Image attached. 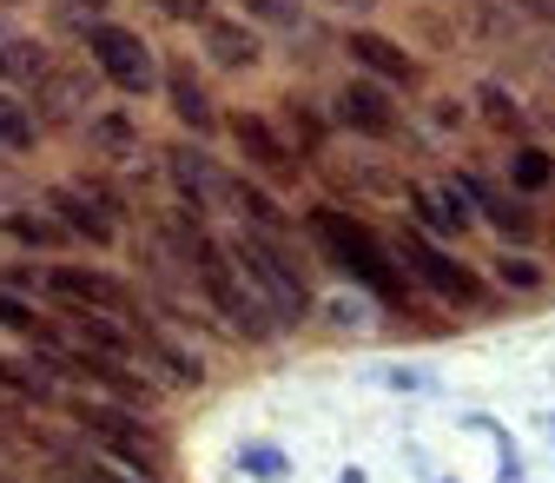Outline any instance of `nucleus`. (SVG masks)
Instances as JSON below:
<instances>
[{
    "label": "nucleus",
    "mask_w": 555,
    "mask_h": 483,
    "mask_svg": "<svg viewBox=\"0 0 555 483\" xmlns=\"http://www.w3.org/2000/svg\"><path fill=\"white\" fill-rule=\"evenodd\" d=\"M305 232H311V245H318L351 285H364V292L384 298L390 312L410 305V271L397 265L390 239H377L371 226H358L351 213H344V205H311V213H305Z\"/></svg>",
    "instance_id": "1"
},
{
    "label": "nucleus",
    "mask_w": 555,
    "mask_h": 483,
    "mask_svg": "<svg viewBox=\"0 0 555 483\" xmlns=\"http://www.w3.org/2000/svg\"><path fill=\"white\" fill-rule=\"evenodd\" d=\"M232 258H238V271L251 279V292L271 305V318H278V325H298V318H311V312H318V298H311V285H305V271L292 265V252L278 245L271 232L238 226V232H232Z\"/></svg>",
    "instance_id": "2"
},
{
    "label": "nucleus",
    "mask_w": 555,
    "mask_h": 483,
    "mask_svg": "<svg viewBox=\"0 0 555 483\" xmlns=\"http://www.w3.org/2000/svg\"><path fill=\"white\" fill-rule=\"evenodd\" d=\"M390 252H397V265L410 271L424 292H437L443 305H456V312H482L490 305V285H482V271H469L456 252H443L430 232H416V226H403V232H390Z\"/></svg>",
    "instance_id": "3"
},
{
    "label": "nucleus",
    "mask_w": 555,
    "mask_h": 483,
    "mask_svg": "<svg viewBox=\"0 0 555 483\" xmlns=\"http://www.w3.org/2000/svg\"><path fill=\"white\" fill-rule=\"evenodd\" d=\"M192 271H198L205 298H212V312L232 325V338H238V344H271L278 331H285V325L271 318V305L251 292V279H245V271H238V265H225V252H219V245H205Z\"/></svg>",
    "instance_id": "4"
},
{
    "label": "nucleus",
    "mask_w": 555,
    "mask_h": 483,
    "mask_svg": "<svg viewBox=\"0 0 555 483\" xmlns=\"http://www.w3.org/2000/svg\"><path fill=\"white\" fill-rule=\"evenodd\" d=\"M87 53H93V66H100V80H113L126 100H146V93L159 87V60H153V47L139 40L132 27H119V21H100V27L87 34Z\"/></svg>",
    "instance_id": "5"
},
{
    "label": "nucleus",
    "mask_w": 555,
    "mask_h": 483,
    "mask_svg": "<svg viewBox=\"0 0 555 483\" xmlns=\"http://www.w3.org/2000/svg\"><path fill=\"white\" fill-rule=\"evenodd\" d=\"M225 132H232L238 160H245L258 179H278V186H292V179H298V147L285 140V132H278V119H264V113L238 106V113L225 119Z\"/></svg>",
    "instance_id": "6"
},
{
    "label": "nucleus",
    "mask_w": 555,
    "mask_h": 483,
    "mask_svg": "<svg viewBox=\"0 0 555 483\" xmlns=\"http://www.w3.org/2000/svg\"><path fill=\"white\" fill-rule=\"evenodd\" d=\"M450 186L463 192L469 213L490 219V232H496L503 245H516V252H522V245H535V239H542V219L529 213V199H522V192H496L490 179H476V173H456Z\"/></svg>",
    "instance_id": "7"
},
{
    "label": "nucleus",
    "mask_w": 555,
    "mask_h": 483,
    "mask_svg": "<svg viewBox=\"0 0 555 483\" xmlns=\"http://www.w3.org/2000/svg\"><path fill=\"white\" fill-rule=\"evenodd\" d=\"M159 173H166V186L179 192V205H198V213H212V205H225V166L205 153V147H166V160H159Z\"/></svg>",
    "instance_id": "8"
},
{
    "label": "nucleus",
    "mask_w": 555,
    "mask_h": 483,
    "mask_svg": "<svg viewBox=\"0 0 555 483\" xmlns=\"http://www.w3.org/2000/svg\"><path fill=\"white\" fill-rule=\"evenodd\" d=\"M159 87H166V100H172V113H179V126L192 132V140H212V132H219V113H212V93H205L198 66H192L185 53H172V60L159 66Z\"/></svg>",
    "instance_id": "9"
},
{
    "label": "nucleus",
    "mask_w": 555,
    "mask_h": 483,
    "mask_svg": "<svg viewBox=\"0 0 555 483\" xmlns=\"http://www.w3.org/2000/svg\"><path fill=\"white\" fill-rule=\"evenodd\" d=\"M337 119L351 132H364V140H390V132H397V93L384 80L358 74V80H344V93H337Z\"/></svg>",
    "instance_id": "10"
},
{
    "label": "nucleus",
    "mask_w": 555,
    "mask_h": 483,
    "mask_svg": "<svg viewBox=\"0 0 555 483\" xmlns=\"http://www.w3.org/2000/svg\"><path fill=\"white\" fill-rule=\"evenodd\" d=\"M344 53H351L371 80H384L390 93H397V87H424V66H416V60H410V47H397L390 34L358 27V34H344Z\"/></svg>",
    "instance_id": "11"
},
{
    "label": "nucleus",
    "mask_w": 555,
    "mask_h": 483,
    "mask_svg": "<svg viewBox=\"0 0 555 483\" xmlns=\"http://www.w3.org/2000/svg\"><path fill=\"white\" fill-rule=\"evenodd\" d=\"M403 199H410V213H416V232H430V239H463L476 219H469V205H463V192L443 179V186H403Z\"/></svg>",
    "instance_id": "12"
},
{
    "label": "nucleus",
    "mask_w": 555,
    "mask_h": 483,
    "mask_svg": "<svg viewBox=\"0 0 555 483\" xmlns=\"http://www.w3.org/2000/svg\"><path fill=\"white\" fill-rule=\"evenodd\" d=\"M47 213L60 219V232H74V239H87V245H119V219L106 213L100 199H87L80 186H66V192H47Z\"/></svg>",
    "instance_id": "13"
},
{
    "label": "nucleus",
    "mask_w": 555,
    "mask_h": 483,
    "mask_svg": "<svg viewBox=\"0 0 555 483\" xmlns=\"http://www.w3.org/2000/svg\"><path fill=\"white\" fill-rule=\"evenodd\" d=\"M47 285L80 312H119L126 305V285L113 271H93V265H47Z\"/></svg>",
    "instance_id": "14"
},
{
    "label": "nucleus",
    "mask_w": 555,
    "mask_h": 483,
    "mask_svg": "<svg viewBox=\"0 0 555 483\" xmlns=\"http://www.w3.org/2000/svg\"><path fill=\"white\" fill-rule=\"evenodd\" d=\"M132 338H139V358H146V365H153L172 391H198V384H205V365L185 352V344H179L172 331H159V325L139 318V331H132Z\"/></svg>",
    "instance_id": "15"
},
{
    "label": "nucleus",
    "mask_w": 555,
    "mask_h": 483,
    "mask_svg": "<svg viewBox=\"0 0 555 483\" xmlns=\"http://www.w3.org/2000/svg\"><path fill=\"white\" fill-rule=\"evenodd\" d=\"M225 205H232V213H238L251 232H271V239L292 232V213H285V205H278L264 186H251L245 173H225Z\"/></svg>",
    "instance_id": "16"
},
{
    "label": "nucleus",
    "mask_w": 555,
    "mask_h": 483,
    "mask_svg": "<svg viewBox=\"0 0 555 483\" xmlns=\"http://www.w3.org/2000/svg\"><path fill=\"white\" fill-rule=\"evenodd\" d=\"M93 87H100V66H53L34 93L47 100V119H74V113H87Z\"/></svg>",
    "instance_id": "17"
},
{
    "label": "nucleus",
    "mask_w": 555,
    "mask_h": 483,
    "mask_svg": "<svg viewBox=\"0 0 555 483\" xmlns=\"http://www.w3.org/2000/svg\"><path fill=\"white\" fill-rule=\"evenodd\" d=\"M198 34H205V53H212V66H225V74H251V66H258V34H251L245 21L212 14Z\"/></svg>",
    "instance_id": "18"
},
{
    "label": "nucleus",
    "mask_w": 555,
    "mask_h": 483,
    "mask_svg": "<svg viewBox=\"0 0 555 483\" xmlns=\"http://www.w3.org/2000/svg\"><path fill=\"white\" fill-rule=\"evenodd\" d=\"M53 47L47 40H34V34H14V40H0V80H8V87H40L47 74H53Z\"/></svg>",
    "instance_id": "19"
},
{
    "label": "nucleus",
    "mask_w": 555,
    "mask_h": 483,
    "mask_svg": "<svg viewBox=\"0 0 555 483\" xmlns=\"http://www.w3.org/2000/svg\"><path fill=\"white\" fill-rule=\"evenodd\" d=\"M469 106H476V119L490 126V132H509V140H522V132H529V106H522L509 87H496V80H482Z\"/></svg>",
    "instance_id": "20"
},
{
    "label": "nucleus",
    "mask_w": 555,
    "mask_h": 483,
    "mask_svg": "<svg viewBox=\"0 0 555 483\" xmlns=\"http://www.w3.org/2000/svg\"><path fill=\"white\" fill-rule=\"evenodd\" d=\"M47 365L40 358H0V384L8 391H21V397H34V404H66V384H53V378H40Z\"/></svg>",
    "instance_id": "21"
},
{
    "label": "nucleus",
    "mask_w": 555,
    "mask_h": 483,
    "mask_svg": "<svg viewBox=\"0 0 555 483\" xmlns=\"http://www.w3.org/2000/svg\"><path fill=\"white\" fill-rule=\"evenodd\" d=\"M509 186H516L522 199L548 192V186H555V153H548V147H516V153H509Z\"/></svg>",
    "instance_id": "22"
},
{
    "label": "nucleus",
    "mask_w": 555,
    "mask_h": 483,
    "mask_svg": "<svg viewBox=\"0 0 555 483\" xmlns=\"http://www.w3.org/2000/svg\"><path fill=\"white\" fill-rule=\"evenodd\" d=\"M0 147H14V153H34L40 147V119L14 93H0Z\"/></svg>",
    "instance_id": "23"
},
{
    "label": "nucleus",
    "mask_w": 555,
    "mask_h": 483,
    "mask_svg": "<svg viewBox=\"0 0 555 483\" xmlns=\"http://www.w3.org/2000/svg\"><path fill=\"white\" fill-rule=\"evenodd\" d=\"M0 226H8V239H21V245H66V232H60V219L53 213H34V205H21V213H8V219H0Z\"/></svg>",
    "instance_id": "24"
},
{
    "label": "nucleus",
    "mask_w": 555,
    "mask_h": 483,
    "mask_svg": "<svg viewBox=\"0 0 555 483\" xmlns=\"http://www.w3.org/2000/svg\"><path fill=\"white\" fill-rule=\"evenodd\" d=\"M87 132H93V147H100L106 160H113V153H132V147H139V126H132V113H119V106L93 113V126H87Z\"/></svg>",
    "instance_id": "25"
},
{
    "label": "nucleus",
    "mask_w": 555,
    "mask_h": 483,
    "mask_svg": "<svg viewBox=\"0 0 555 483\" xmlns=\"http://www.w3.org/2000/svg\"><path fill=\"white\" fill-rule=\"evenodd\" d=\"M496 279H503L509 292H522V298H535V292H548V271H542V265H535L529 252H516V245H509V252L496 258Z\"/></svg>",
    "instance_id": "26"
},
{
    "label": "nucleus",
    "mask_w": 555,
    "mask_h": 483,
    "mask_svg": "<svg viewBox=\"0 0 555 483\" xmlns=\"http://www.w3.org/2000/svg\"><path fill=\"white\" fill-rule=\"evenodd\" d=\"M238 470H245L251 483H285V476H292V457L278 450V444H245V450H238Z\"/></svg>",
    "instance_id": "27"
},
{
    "label": "nucleus",
    "mask_w": 555,
    "mask_h": 483,
    "mask_svg": "<svg viewBox=\"0 0 555 483\" xmlns=\"http://www.w3.org/2000/svg\"><path fill=\"white\" fill-rule=\"evenodd\" d=\"M245 14H251L258 27H278V34H292V27L305 21V0H245Z\"/></svg>",
    "instance_id": "28"
},
{
    "label": "nucleus",
    "mask_w": 555,
    "mask_h": 483,
    "mask_svg": "<svg viewBox=\"0 0 555 483\" xmlns=\"http://www.w3.org/2000/svg\"><path fill=\"white\" fill-rule=\"evenodd\" d=\"M53 21H60L66 34H93V27L106 21V0H53Z\"/></svg>",
    "instance_id": "29"
},
{
    "label": "nucleus",
    "mask_w": 555,
    "mask_h": 483,
    "mask_svg": "<svg viewBox=\"0 0 555 483\" xmlns=\"http://www.w3.org/2000/svg\"><path fill=\"white\" fill-rule=\"evenodd\" d=\"M0 325H8L14 338H34V331H40V312L27 305V292H14V285H0Z\"/></svg>",
    "instance_id": "30"
},
{
    "label": "nucleus",
    "mask_w": 555,
    "mask_h": 483,
    "mask_svg": "<svg viewBox=\"0 0 555 483\" xmlns=\"http://www.w3.org/2000/svg\"><path fill=\"white\" fill-rule=\"evenodd\" d=\"M159 21H179V27H205L212 21V0H153Z\"/></svg>",
    "instance_id": "31"
},
{
    "label": "nucleus",
    "mask_w": 555,
    "mask_h": 483,
    "mask_svg": "<svg viewBox=\"0 0 555 483\" xmlns=\"http://www.w3.org/2000/svg\"><path fill=\"white\" fill-rule=\"evenodd\" d=\"M285 119L298 126V140H305V153H318V113H311V100H285Z\"/></svg>",
    "instance_id": "32"
},
{
    "label": "nucleus",
    "mask_w": 555,
    "mask_h": 483,
    "mask_svg": "<svg viewBox=\"0 0 555 483\" xmlns=\"http://www.w3.org/2000/svg\"><path fill=\"white\" fill-rule=\"evenodd\" d=\"M424 119H430L437 132H456L469 113H463V100H430V106H424Z\"/></svg>",
    "instance_id": "33"
},
{
    "label": "nucleus",
    "mask_w": 555,
    "mask_h": 483,
    "mask_svg": "<svg viewBox=\"0 0 555 483\" xmlns=\"http://www.w3.org/2000/svg\"><path fill=\"white\" fill-rule=\"evenodd\" d=\"M324 325H337V331H364V305H358V298H337V305H324Z\"/></svg>",
    "instance_id": "34"
},
{
    "label": "nucleus",
    "mask_w": 555,
    "mask_h": 483,
    "mask_svg": "<svg viewBox=\"0 0 555 483\" xmlns=\"http://www.w3.org/2000/svg\"><path fill=\"white\" fill-rule=\"evenodd\" d=\"M384 391H437V378H424V371L397 365V371H384Z\"/></svg>",
    "instance_id": "35"
},
{
    "label": "nucleus",
    "mask_w": 555,
    "mask_h": 483,
    "mask_svg": "<svg viewBox=\"0 0 555 483\" xmlns=\"http://www.w3.org/2000/svg\"><path fill=\"white\" fill-rule=\"evenodd\" d=\"M87 483H153V476H132V470H119V463H93Z\"/></svg>",
    "instance_id": "36"
},
{
    "label": "nucleus",
    "mask_w": 555,
    "mask_h": 483,
    "mask_svg": "<svg viewBox=\"0 0 555 483\" xmlns=\"http://www.w3.org/2000/svg\"><path fill=\"white\" fill-rule=\"evenodd\" d=\"M516 14H529V21H555V0H509Z\"/></svg>",
    "instance_id": "37"
},
{
    "label": "nucleus",
    "mask_w": 555,
    "mask_h": 483,
    "mask_svg": "<svg viewBox=\"0 0 555 483\" xmlns=\"http://www.w3.org/2000/svg\"><path fill=\"white\" fill-rule=\"evenodd\" d=\"M529 126H548V132H555V100H535V106H529Z\"/></svg>",
    "instance_id": "38"
},
{
    "label": "nucleus",
    "mask_w": 555,
    "mask_h": 483,
    "mask_svg": "<svg viewBox=\"0 0 555 483\" xmlns=\"http://www.w3.org/2000/svg\"><path fill=\"white\" fill-rule=\"evenodd\" d=\"M324 8H344V14H371L377 0H324Z\"/></svg>",
    "instance_id": "39"
},
{
    "label": "nucleus",
    "mask_w": 555,
    "mask_h": 483,
    "mask_svg": "<svg viewBox=\"0 0 555 483\" xmlns=\"http://www.w3.org/2000/svg\"><path fill=\"white\" fill-rule=\"evenodd\" d=\"M337 483H364V470H344V476H337Z\"/></svg>",
    "instance_id": "40"
},
{
    "label": "nucleus",
    "mask_w": 555,
    "mask_h": 483,
    "mask_svg": "<svg viewBox=\"0 0 555 483\" xmlns=\"http://www.w3.org/2000/svg\"><path fill=\"white\" fill-rule=\"evenodd\" d=\"M430 483H450V476H430Z\"/></svg>",
    "instance_id": "41"
},
{
    "label": "nucleus",
    "mask_w": 555,
    "mask_h": 483,
    "mask_svg": "<svg viewBox=\"0 0 555 483\" xmlns=\"http://www.w3.org/2000/svg\"><path fill=\"white\" fill-rule=\"evenodd\" d=\"M0 483H8V476H0Z\"/></svg>",
    "instance_id": "42"
}]
</instances>
